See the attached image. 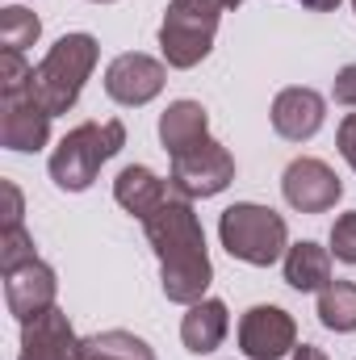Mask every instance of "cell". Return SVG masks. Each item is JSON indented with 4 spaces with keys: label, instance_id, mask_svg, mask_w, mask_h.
<instances>
[{
    "label": "cell",
    "instance_id": "6da1fadb",
    "mask_svg": "<svg viewBox=\"0 0 356 360\" xmlns=\"http://www.w3.org/2000/svg\"><path fill=\"white\" fill-rule=\"evenodd\" d=\"M147 243L160 256V281H164V297L193 306L205 297L210 281H214V264L205 256V231L193 214V201L184 197H168L151 218H143Z\"/></svg>",
    "mask_w": 356,
    "mask_h": 360
},
{
    "label": "cell",
    "instance_id": "7a4b0ae2",
    "mask_svg": "<svg viewBox=\"0 0 356 360\" xmlns=\"http://www.w3.org/2000/svg\"><path fill=\"white\" fill-rule=\"evenodd\" d=\"M96 59H101V46H96L92 34H63V38L46 51V59L34 68V80H30L34 101H38L51 117L68 113V109L80 101L92 68H96Z\"/></svg>",
    "mask_w": 356,
    "mask_h": 360
},
{
    "label": "cell",
    "instance_id": "3957f363",
    "mask_svg": "<svg viewBox=\"0 0 356 360\" xmlns=\"http://www.w3.org/2000/svg\"><path fill=\"white\" fill-rule=\"evenodd\" d=\"M122 147H126V126L117 117H109V122H80L51 151V180L63 193H84Z\"/></svg>",
    "mask_w": 356,
    "mask_h": 360
},
{
    "label": "cell",
    "instance_id": "277c9868",
    "mask_svg": "<svg viewBox=\"0 0 356 360\" xmlns=\"http://www.w3.org/2000/svg\"><path fill=\"white\" fill-rule=\"evenodd\" d=\"M218 239L235 260H243L252 269H268V264L285 260V252H289L285 218L268 205H256V201L227 205L222 218H218Z\"/></svg>",
    "mask_w": 356,
    "mask_h": 360
},
{
    "label": "cell",
    "instance_id": "5b68a950",
    "mask_svg": "<svg viewBox=\"0 0 356 360\" xmlns=\"http://www.w3.org/2000/svg\"><path fill=\"white\" fill-rule=\"evenodd\" d=\"M218 17H222V0H172L160 25V51L168 68H197L210 51H214V34H218Z\"/></svg>",
    "mask_w": 356,
    "mask_h": 360
},
{
    "label": "cell",
    "instance_id": "8992f818",
    "mask_svg": "<svg viewBox=\"0 0 356 360\" xmlns=\"http://www.w3.org/2000/svg\"><path fill=\"white\" fill-rule=\"evenodd\" d=\"M231 180H235V155L222 143H214V139H205V143L172 155V172H168L172 197H184V201L218 197Z\"/></svg>",
    "mask_w": 356,
    "mask_h": 360
},
{
    "label": "cell",
    "instance_id": "52a82bcc",
    "mask_svg": "<svg viewBox=\"0 0 356 360\" xmlns=\"http://www.w3.org/2000/svg\"><path fill=\"white\" fill-rule=\"evenodd\" d=\"M298 348V323L281 306H252L239 319V352L248 360H281Z\"/></svg>",
    "mask_w": 356,
    "mask_h": 360
},
{
    "label": "cell",
    "instance_id": "ba28073f",
    "mask_svg": "<svg viewBox=\"0 0 356 360\" xmlns=\"http://www.w3.org/2000/svg\"><path fill=\"white\" fill-rule=\"evenodd\" d=\"M164 80H168V68L160 59L143 55V51H126L105 68V92L117 105H130V109L155 101L164 92Z\"/></svg>",
    "mask_w": 356,
    "mask_h": 360
},
{
    "label": "cell",
    "instance_id": "9c48e42d",
    "mask_svg": "<svg viewBox=\"0 0 356 360\" xmlns=\"http://www.w3.org/2000/svg\"><path fill=\"white\" fill-rule=\"evenodd\" d=\"M281 193H285V201H289L298 214H327V210L344 197V184H340V176H336L323 160L302 155V160H293V164L285 168Z\"/></svg>",
    "mask_w": 356,
    "mask_h": 360
},
{
    "label": "cell",
    "instance_id": "30bf717a",
    "mask_svg": "<svg viewBox=\"0 0 356 360\" xmlns=\"http://www.w3.org/2000/svg\"><path fill=\"white\" fill-rule=\"evenodd\" d=\"M17 360H84V340H76L68 314L55 306L30 323H21V352Z\"/></svg>",
    "mask_w": 356,
    "mask_h": 360
},
{
    "label": "cell",
    "instance_id": "8fae6325",
    "mask_svg": "<svg viewBox=\"0 0 356 360\" xmlns=\"http://www.w3.org/2000/svg\"><path fill=\"white\" fill-rule=\"evenodd\" d=\"M51 139V113L34 101V92L0 96V143L8 151H38Z\"/></svg>",
    "mask_w": 356,
    "mask_h": 360
},
{
    "label": "cell",
    "instance_id": "7c38bea8",
    "mask_svg": "<svg viewBox=\"0 0 356 360\" xmlns=\"http://www.w3.org/2000/svg\"><path fill=\"white\" fill-rule=\"evenodd\" d=\"M55 293H59V276L42 260H30L4 276V302H8V314L17 323H30L46 310H55Z\"/></svg>",
    "mask_w": 356,
    "mask_h": 360
},
{
    "label": "cell",
    "instance_id": "4fadbf2b",
    "mask_svg": "<svg viewBox=\"0 0 356 360\" xmlns=\"http://www.w3.org/2000/svg\"><path fill=\"white\" fill-rule=\"evenodd\" d=\"M327 101L314 89H281L272 101V130L289 143H306L323 130Z\"/></svg>",
    "mask_w": 356,
    "mask_h": 360
},
{
    "label": "cell",
    "instance_id": "5bb4252c",
    "mask_svg": "<svg viewBox=\"0 0 356 360\" xmlns=\"http://www.w3.org/2000/svg\"><path fill=\"white\" fill-rule=\"evenodd\" d=\"M227 331H231V314H227V302H218V297L193 302L189 314L180 319V340H184V348H189L193 356L218 352L222 340H227Z\"/></svg>",
    "mask_w": 356,
    "mask_h": 360
},
{
    "label": "cell",
    "instance_id": "9a60e30c",
    "mask_svg": "<svg viewBox=\"0 0 356 360\" xmlns=\"http://www.w3.org/2000/svg\"><path fill=\"white\" fill-rule=\"evenodd\" d=\"M168 197H172V188L155 176L151 168H143V164L122 168L117 180H113V201H117L126 214H134L139 222H143V218H151Z\"/></svg>",
    "mask_w": 356,
    "mask_h": 360
},
{
    "label": "cell",
    "instance_id": "2e32d148",
    "mask_svg": "<svg viewBox=\"0 0 356 360\" xmlns=\"http://www.w3.org/2000/svg\"><path fill=\"white\" fill-rule=\"evenodd\" d=\"M205 139H210V113L201 101H172L160 113V143L168 155H180Z\"/></svg>",
    "mask_w": 356,
    "mask_h": 360
},
{
    "label": "cell",
    "instance_id": "e0dca14e",
    "mask_svg": "<svg viewBox=\"0 0 356 360\" xmlns=\"http://www.w3.org/2000/svg\"><path fill=\"white\" fill-rule=\"evenodd\" d=\"M285 285L298 293H319L331 285V248L319 243H293L285 252Z\"/></svg>",
    "mask_w": 356,
    "mask_h": 360
},
{
    "label": "cell",
    "instance_id": "ac0fdd59",
    "mask_svg": "<svg viewBox=\"0 0 356 360\" xmlns=\"http://www.w3.org/2000/svg\"><path fill=\"white\" fill-rule=\"evenodd\" d=\"M84 360H160V356L134 331H96V335L84 340Z\"/></svg>",
    "mask_w": 356,
    "mask_h": 360
},
{
    "label": "cell",
    "instance_id": "d6986e66",
    "mask_svg": "<svg viewBox=\"0 0 356 360\" xmlns=\"http://www.w3.org/2000/svg\"><path fill=\"white\" fill-rule=\"evenodd\" d=\"M319 323L340 335L356 331V281H331L319 289Z\"/></svg>",
    "mask_w": 356,
    "mask_h": 360
},
{
    "label": "cell",
    "instance_id": "ffe728a7",
    "mask_svg": "<svg viewBox=\"0 0 356 360\" xmlns=\"http://www.w3.org/2000/svg\"><path fill=\"white\" fill-rule=\"evenodd\" d=\"M38 34H42V21H38L30 8L13 4V8L0 13V46H4V51H25V46L38 42Z\"/></svg>",
    "mask_w": 356,
    "mask_h": 360
},
{
    "label": "cell",
    "instance_id": "44dd1931",
    "mask_svg": "<svg viewBox=\"0 0 356 360\" xmlns=\"http://www.w3.org/2000/svg\"><path fill=\"white\" fill-rule=\"evenodd\" d=\"M30 260H38L34 235L25 226H4L0 231V272L8 276V272H17L21 264H30Z\"/></svg>",
    "mask_w": 356,
    "mask_h": 360
},
{
    "label": "cell",
    "instance_id": "7402d4cb",
    "mask_svg": "<svg viewBox=\"0 0 356 360\" xmlns=\"http://www.w3.org/2000/svg\"><path fill=\"white\" fill-rule=\"evenodd\" d=\"M34 68L25 63L21 51H0V96L4 92H30Z\"/></svg>",
    "mask_w": 356,
    "mask_h": 360
},
{
    "label": "cell",
    "instance_id": "603a6c76",
    "mask_svg": "<svg viewBox=\"0 0 356 360\" xmlns=\"http://www.w3.org/2000/svg\"><path fill=\"white\" fill-rule=\"evenodd\" d=\"M331 256L344 260V264H356V210L336 218V226H331Z\"/></svg>",
    "mask_w": 356,
    "mask_h": 360
},
{
    "label": "cell",
    "instance_id": "cb8c5ba5",
    "mask_svg": "<svg viewBox=\"0 0 356 360\" xmlns=\"http://www.w3.org/2000/svg\"><path fill=\"white\" fill-rule=\"evenodd\" d=\"M331 96H336V105H344V109H356V63H348V68H340V72H336Z\"/></svg>",
    "mask_w": 356,
    "mask_h": 360
},
{
    "label": "cell",
    "instance_id": "d4e9b609",
    "mask_svg": "<svg viewBox=\"0 0 356 360\" xmlns=\"http://www.w3.org/2000/svg\"><path fill=\"white\" fill-rule=\"evenodd\" d=\"M0 193H4V226H21V188L13 180H0Z\"/></svg>",
    "mask_w": 356,
    "mask_h": 360
},
{
    "label": "cell",
    "instance_id": "484cf974",
    "mask_svg": "<svg viewBox=\"0 0 356 360\" xmlns=\"http://www.w3.org/2000/svg\"><path fill=\"white\" fill-rule=\"evenodd\" d=\"M336 143H340V155L348 160V168L356 172V113H348V117L340 122V134H336Z\"/></svg>",
    "mask_w": 356,
    "mask_h": 360
},
{
    "label": "cell",
    "instance_id": "4316f807",
    "mask_svg": "<svg viewBox=\"0 0 356 360\" xmlns=\"http://www.w3.org/2000/svg\"><path fill=\"white\" fill-rule=\"evenodd\" d=\"M293 360H327V352L314 344H302V348H293Z\"/></svg>",
    "mask_w": 356,
    "mask_h": 360
},
{
    "label": "cell",
    "instance_id": "83f0119b",
    "mask_svg": "<svg viewBox=\"0 0 356 360\" xmlns=\"http://www.w3.org/2000/svg\"><path fill=\"white\" fill-rule=\"evenodd\" d=\"M310 13H331V8H340V0H302Z\"/></svg>",
    "mask_w": 356,
    "mask_h": 360
},
{
    "label": "cell",
    "instance_id": "f1b7e54d",
    "mask_svg": "<svg viewBox=\"0 0 356 360\" xmlns=\"http://www.w3.org/2000/svg\"><path fill=\"white\" fill-rule=\"evenodd\" d=\"M239 4H243V0H222V8H239Z\"/></svg>",
    "mask_w": 356,
    "mask_h": 360
},
{
    "label": "cell",
    "instance_id": "f546056e",
    "mask_svg": "<svg viewBox=\"0 0 356 360\" xmlns=\"http://www.w3.org/2000/svg\"><path fill=\"white\" fill-rule=\"evenodd\" d=\"M96 4H113V0H96Z\"/></svg>",
    "mask_w": 356,
    "mask_h": 360
},
{
    "label": "cell",
    "instance_id": "4dcf8cb0",
    "mask_svg": "<svg viewBox=\"0 0 356 360\" xmlns=\"http://www.w3.org/2000/svg\"><path fill=\"white\" fill-rule=\"evenodd\" d=\"M352 8H356V0H352Z\"/></svg>",
    "mask_w": 356,
    "mask_h": 360
}]
</instances>
